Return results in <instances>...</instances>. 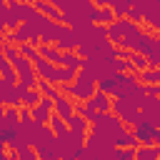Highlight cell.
Segmentation results:
<instances>
[{
  "label": "cell",
  "mask_w": 160,
  "mask_h": 160,
  "mask_svg": "<svg viewBox=\"0 0 160 160\" xmlns=\"http://www.w3.org/2000/svg\"><path fill=\"white\" fill-rule=\"evenodd\" d=\"M18 52H20L22 58H28V60H35V58H38V45H32V42H20V45H18Z\"/></svg>",
  "instance_id": "83f0119b"
},
{
  "label": "cell",
  "mask_w": 160,
  "mask_h": 160,
  "mask_svg": "<svg viewBox=\"0 0 160 160\" xmlns=\"http://www.w3.org/2000/svg\"><path fill=\"white\" fill-rule=\"evenodd\" d=\"M135 82H138L135 72H110L108 78L98 80L95 85H98V90L108 92L110 98H120V95H125V92H128Z\"/></svg>",
  "instance_id": "3957f363"
},
{
  "label": "cell",
  "mask_w": 160,
  "mask_h": 160,
  "mask_svg": "<svg viewBox=\"0 0 160 160\" xmlns=\"http://www.w3.org/2000/svg\"><path fill=\"white\" fill-rule=\"evenodd\" d=\"M138 25H140V22H132V20H128V18H115L110 25H105V28H108V40L115 45L120 38H125V35H128L130 30H135Z\"/></svg>",
  "instance_id": "30bf717a"
},
{
  "label": "cell",
  "mask_w": 160,
  "mask_h": 160,
  "mask_svg": "<svg viewBox=\"0 0 160 160\" xmlns=\"http://www.w3.org/2000/svg\"><path fill=\"white\" fill-rule=\"evenodd\" d=\"M52 112H55V115H60L62 120H68V118L75 112V100H70L68 95L58 92V95L52 98Z\"/></svg>",
  "instance_id": "5bb4252c"
},
{
  "label": "cell",
  "mask_w": 160,
  "mask_h": 160,
  "mask_svg": "<svg viewBox=\"0 0 160 160\" xmlns=\"http://www.w3.org/2000/svg\"><path fill=\"white\" fill-rule=\"evenodd\" d=\"M50 115H52V98H42L40 95V100L30 108V118L38 120V122H48Z\"/></svg>",
  "instance_id": "7c38bea8"
},
{
  "label": "cell",
  "mask_w": 160,
  "mask_h": 160,
  "mask_svg": "<svg viewBox=\"0 0 160 160\" xmlns=\"http://www.w3.org/2000/svg\"><path fill=\"white\" fill-rule=\"evenodd\" d=\"M135 78H138V82H160V68H142V70H138L135 72Z\"/></svg>",
  "instance_id": "ffe728a7"
},
{
  "label": "cell",
  "mask_w": 160,
  "mask_h": 160,
  "mask_svg": "<svg viewBox=\"0 0 160 160\" xmlns=\"http://www.w3.org/2000/svg\"><path fill=\"white\" fill-rule=\"evenodd\" d=\"M80 70H85L95 82H98V80H102V78H108V75L112 72V68H110V62H108V60H95V58H82Z\"/></svg>",
  "instance_id": "9c48e42d"
},
{
  "label": "cell",
  "mask_w": 160,
  "mask_h": 160,
  "mask_svg": "<svg viewBox=\"0 0 160 160\" xmlns=\"http://www.w3.org/2000/svg\"><path fill=\"white\" fill-rule=\"evenodd\" d=\"M0 105H18L20 108L18 80H10V78H2L0 75Z\"/></svg>",
  "instance_id": "8fae6325"
},
{
  "label": "cell",
  "mask_w": 160,
  "mask_h": 160,
  "mask_svg": "<svg viewBox=\"0 0 160 160\" xmlns=\"http://www.w3.org/2000/svg\"><path fill=\"white\" fill-rule=\"evenodd\" d=\"M90 128L102 130V132H108V135H115V132L122 128V122H120V118L112 115V112H92V118H90Z\"/></svg>",
  "instance_id": "8992f818"
},
{
  "label": "cell",
  "mask_w": 160,
  "mask_h": 160,
  "mask_svg": "<svg viewBox=\"0 0 160 160\" xmlns=\"http://www.w3.org/2000/svg\"><path fill=\"white\" fill-rule=\"evenodd\" d=\"M32 8H35L40 15L50 18L52 22H60V20H62V12H60V10H58V8H55L50 0H35V2H32Z\"/></svg>",
  "instance_id": "e0dca14e"
},
{
  "label": "cell",
  "mask_w": 160,
  "mask_h": 160,
  "mask_svg": "<svg viewBox=\"0 0 160 160\" xmlns=\"http://www.w3.org/2000/svg\"><path fill=\"white\" fill-rule=\"evenodd\" d=\"M75 52L80 55V58H95V60H110V58H115V45L108 40V38H90V40H85V42H80L78 48H75Z\"/></svg>",
  "instance_id": "277c9868"
},
{
  "label": "cell",
  "mask_w": 160,
  "mask_h": 160,
  "mask_svg": "<svg viewBox=\"0 0 160 160\" xmlns=\"http://www.w3.org/2000/svg\"><path fill=\"white\" fill-rule=\"evenodd\" d=\"M48 125H50V130H52V135L55 138H62V135H68V122L60 118V115H50V120H48Z\"/></svg>",
  "instance_id": "603a6c76"
},
{
  "label": "cell",
  "mask_w": 160,
  "mask_h": 160,
  "mask_svg": "<svg viewBox=\"0 0 160 160\" xmlns=\"http://www.w3.org/2000/svg\"><path fill=\"white\" fill-rule=\"evenodd\" d=\"M92 2H95V8H100V5H110L112 0H92Z\"/></svg>",
  "instance_id": "1f68e13d"
},
{
  "label": "cell",
  "mask_w": 160,
  "mask_h": 160,
  "mask_svg": "<svg viewBox=\"0 0 160 160\" xmlns=\"http://www.w3.org/2000/svg\"><path fill=\"white\" fill-rule=\"evenodd\" d=\"M35 88H38V92H40L42 98H55V95L60 92L55 82H48V80H42V78H38V82H35Z\"/></svg>",
  "instance_id": "d4e9b609"
},
{
  "label": "cell",
  "mask_w": 160,
  "mask_h": 160,
  "mask_svg": "<svg viewBox=\"0 0 160 160\" xmlns=\"http://www.w3.org/2000/svg\"><path fill=\"white\" fill-rule=\"evenodd\" d=\"M65 122H68V130H72V132H78V135H88V130H90V122H88L85 118H80L78 112H72Z\"/></svg>",
  "instance_id": "d6986e66"
},
{
  "label": "cell",
  "mask_w": 160,
  "mask_h": 160,
  "mask_svg": "<svg viewBox=\"0 0 160 160\" xmlns=\"http://www.w3.org/2000/svg\"><path fill=\"white\" fill-rule=\"evenodd\" d=\"M0 75H2V78H10V80H15V72H12V65H10V60L5 58V52H2V48H0Z\"/></svg>",
  "instance_id": "f1b7e54d"
},
{
  "label": "cell",
  "mask_w": 160,
  "mask_h": 160,
  "mask_svg": "<svg viewBox=\"0 0 160 160\" xmlns=\"http://www.w3.org/2000/svg\"><path fill=\"white\" fill-rule=\"evenodd\" d=\"M60 68H68V70H80V65H82V58L75 52V50H62L60 52V62H58Z\"/></svg>",
  "instance_id": "ac0fdd59"
},
{
  "label": "cell",
  "mask_w": 160,
  "mask_h": 160,
  "mask_svg": "<svg viewBox=\"0 0 160 160\" xmlns=\"http://www.w3.org/2000/svg\"><path fill=\"white\" fill-rule=\"evenodd\" d=\"M32 150H35V155H38L40 160H60L58 138L52 135V130H50V125H48V122L42 125L40 135L35 138V142H32Z\"/></svg>",
  "instance_id": "5b68a950"
},
{
  "label": "cell",
  "mask_w": 160,
  "mask_h": 160,
  "mask_svg": "<svg viewBox=\"0 0 160 160\" xmlns=\"http://www.w3.org/2000/svg\"><path fill=\"white\" fill-rule=\"evenodd\" d=\"M142 95H150V98H160V82H142Z\"/></svg>",
  "instance_id": "f546056e"
},
{
  "label": "cell",
  "mask_w": 160,
  "mask_h": 160,
  "mask_svg": "<svg viewBox=\"0 0 160 160\" xmlns=\"http://www.w3.org/2000/svg\"><path fill=\"white\" fill-rule=\"evenodd\" d=\"M50 2H52V5H55L60 12H62V10H68V5H70L72 0H50Z\"/></svg>",
  "instance_id": "4dcf8cb0"
},
{
  "label": "cell",
  "mask_w": 160,
  "mask_h": 160,
  "mask_svg": "<svg viewBox=\"0 0 160 160\" xmlns=\"http://www.w3.org/2000/svg\"><path fill=\"white\" fill-rule=\"evenodd\" d=\"M38 55L40 58H45V60H50V62H60V50L55 48V45H38Z\"/></svg>",
  "instance_id": "cb8c5ba5"
},
{
  "label": "cell",
  "mask_w": 160,
  "mask_h": 160,
  "mask_svg": "<svg viewBox=\"0 0 160 160\" xmlns=\"http://www.w3.org/2000/svg\"><path fill=\"white\" fill-rule=\"evenodd\" d=\"M130 130H132V135H135V140H138L140 145H158V140H160L158 125H152V122L140 120V122H138V125H132Z\"/></svg>",
  "instance_id": "52a82bcc"
},
{
  "label": "cell",
  "mask_w": 160,
  "mask_h": 160,
  "mask_svg": "<svg viewBox=\"0 0 160 160\" xmlns=\"http://www.w3.org/2000/svg\"><path fill=\"white\" fill-rule=\"evenodd\" d=\"M108 160H135V148H115Z\"/></svg>",
  "instance_id": "4316f807"
},
{
  "label": "cell",
  "mask_w": 160,
  "mask_h": 160,
  "mask_svg": "<svg viewBox=\"0 0 160 160\" xmlns=\"http://www.w3.org/2000/svg\"><path fill=\"white\" fill-rule=\"evenodd\" d=\"M2 42H5V40H2V32H0V48H2Z\"/></svg>",
  "instance_id": "d6a6232c"
},
{
  "label": "cell",
  "mask_w": 160,
  "mask_h": 160,
  "mask_svg": "<svg viewBox=\"0 0 160 160\" xmlns=\"http://www.w3.org/2000/svg\"><path fill=\"white\" fill-rule=\"evenodd\" d=\"M138 110H140V120L152 122V125H158V122H160V98H150V95L140 98Z\"/></svg>",
  "instance_id": "ba28073f"
},
{
  "label": "cell",
  "mask_w": 160,
  "mask_h": 160,
  "mask_svg": "<svg viewBox=\"0 0 160 160\" xmlns=\"http://www.w3.org/2000/svg\"><path fill=\"white\" fill-rule=\"evenodd\" d=\"M38 100H40V92H38V88H28V90L22 92V98H20V108H32Z\"/></svg>",
  "instance_id": "484cf974"
},
{
  "label": "cell",
  "mask_w": 160,
  "mask_h": 160,
  "mask_svg": "<svg viewBox=\"0 0 160 160\" xmlns=\"http://www.w3.org/2000/svg\"><path fill=\"white\" fill-rule=\"evenodd\" d=\"M112 142H115V148H138V145H140V142L135 140L132 130H130V128H125V125L112 135Z\"/></svg>",
  "instance_id": "2e32d148"
},
{
  "label": "cell",
  "mask_w": 160,
  "mask_h": 160,
  "mask_svg": "<svg viewBox=\"0 0 160 160\" xmlns=\"http://www.w3.org/2000/svg\"><path fill=\"white\" fill-rule=\"evenodd\" d=\"M112 20H115V12H112L110 5H100V8H95V22H98V25H110Z\"/></svg>",
  "instance_id": "7402d4cb"
},
{
  "label": "cell",
  "mask_w": 160,
  "mask_h": 160,
  "mask_svg": "<svg viewBox=\"0 0 160 160\" xmlns=\"http://www.w3.org/2000/svg\"><path fill=\"white\" fill-rule=\"evenodd\" d=\"M62 25L68 28H85L95 22V2L92 0H72L68 10H62Z\"/></svg>",
  "instance_id": "6da1fadb"
},
{
  "label": "cell",
  "mask_w": 160,
  "mask_h": 160,
  "mask_svg": "<svg viewBox=\"0 0 160 160\" xmlns=\"http://www.w3.org/2000/svg\"><path fill=\"white\" fill-rule=\"evenodd\" d=\"M58 90L62 92V95H68L70 100H88L95 90H98V85H95V80L85 72V70H75V78L70 80V82H62V85H58Z\"/></svg>",
  "instance_id": "7a4b0ae2"
},
{
  "label": "cell",
  "mask_w": 160,
  "mask_h": 160,
  "mask_svg": "<svg viewBox=\"0 0 160 160\" xmlns=\"http://www.w3.org/2000/svg\"><path fill=\"white\" fill-rule=\"evenodd\" d=\"M160 150L158 145H138L135 148V160H158Z\"/></svg>",
  "instance_id": "44dd1931"
},
{
  "label": "cell",
  "mask_w": 160,
  "mask_h": 160,
  "mask_svg": "<svg viewBox=\"0 0 160 160\" xmlns=\"http://www.w3.org/2000/svg\"><path fill=\"white\" fill-rule=\"evenodd\" d=\"M142 20L148 22L150 30H158L160 28V0H148V8L142 12Z\"/></svg>",
  "instance_id": "9a60e30c"
},
{
  "label": "cell",
  "mask_w": 160,
  "mask_h": 160,
  "mask_svg": "<svg viewBox=\"0 0 160 160\" xmlns=\"http://www.w3.org/2000/svg\"><path fill=\"white\" fill-rule=\"evenodd\" d=\"M90 110H95V112H110V102H112V98L108 95V92H102V90H95L88 100H82Z\"/></svg>",
  "instance_id": "4fadbf2b"
}]
</instances>
